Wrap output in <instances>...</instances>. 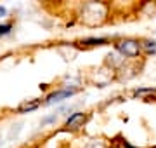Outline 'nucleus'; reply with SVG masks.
Returning a JSON list of instances; mask_svg holds the SVG:
<instances>
[{"label":"nucleus","instance_id":"1","mask_svg":"<svg viewBox=\"0 0 156 148\" xmlns=\"http://www.w3.org/2000/svg\"><path fill=\"white\" fill-rule=\"evenodd\" d=\"M108 17V6L102 2H89L83 4L80 11V21L87 26H97L102 24Z\"/></svg>","mask_w":156,"mask_h":148},{"label":"nucleus","instance_id":"2","mask_svg":"<svg viewBox=\"0 0 156 148\" xmlns=\"http://www.w3.org/2000/svg\"><path fill=\"white\" fill-rule=\"evenodd\" d=\"M116 51L123 57H137L142 52L140 49V42L135 39H123L116 44Z\"/></svg>","mask_w":156,"mask_h":148},{"label":"nucleus","instance_id":"3","mask_svg":"<svg viewBox=\"0 0 156 148\" xmlns=\"http://www.w3.org/2000/svg\"><path fill=\"white\" fill-rule=\"evenodd\" d=\"M76 92H78V89H69V87H66V89H59V91H54V92H50L49 96L45 98L44 105L45 106H49V105H54V103H61V101H64V99L73 98Z\"/></svg>","mask_w":156,"mask_h":148},{"label":"nucleus","instance_id":"4","mask_svg":"<svg viewBox=\"0 0 156 148\" xmlns=\"http://www.w3.org/2000/svg\"><path fill=\"white\" fill-rule=\"evenodd\" d=\"M87 122V115L83 112H75L66 119V127L68 129H80Z\"/></svg>","mask_w":156,"mask_h":148},{"label":"nucleus","instance_id":"5","mask_svg":"<svg viewBox=\"0 0 156 148\" xmlns=\"http://www.w3.org/2000/svg\"><path fill=\"white\" fill-rule=\"evenodd\" d=\"M40 105H42V101H38V99H26L17 106L16 112L17 113H30V112H35L37 108H40Z\"/></svg>","mask_w":156,"mask_h":148},{"label":"nucleus","instance_id":"6","mask_svg":"<svg viewBox=\"0 0 156 148\" xmlns=\"http://www.w3.org/2000/svg\"><path fill=\"white\" fill-rule=\"evenodd\" d=\"M134 96L140 98V99H144V98H156V89H153V87H140V89L134 91Z\"/></svg>","mask_w":156,"mask_h":148},{"label":"nucleus","instance_id":"7","mask_svg":"<svg viewBox=\"0 0 156 148\" xmlns=\"http://www.w3.org/2000/svg\"><path fill=\"white\" fill-rule=\"evenodd\" d=\"M140 49L147 54V56H151V54H156V40H151V39H146L140 42Z\"/></svg>","mask_w":156,"mask_h":148},{"label":"nucleus","instance_id":"8","mask_svg":"<svg viewBox=\"0 0 156 148\" xmlns=\"http://www.w3.org/2000/svg\"><path fill=\"white\" fill-rule=\"evenodd\" d=\"M23 131V122H17V124H12L9 132H7V141H14L17 136H19V132Z\"/></svg>","mask_w":156,"mask_h":148},{"label":"nucleus","instance_id":"9","mask_svg":"<svg viewBox=\"0 0 156 148\" xmlns=\"http://www.w3.org/2000/svg\"><path fill=\"white\" fill-rule=\"evenodd\" d=\"M82 44H85V46H89V47L104 46V44H108V39H102V37H99V39H95V37H89V39L82 40Z\"/></svg>","mask_w":156,"mask_h":148},{"label":"nucleus","instance_id":"10","mask_svg":"<svg viewBox=\"0 0 156 148\" xmlns=\"http://www.w3.org/2000/svg\"><path fill=\"white\" fill-rule=\"evenodd\" d=\"M57 117H59V113H52V115H49V117H45V119H42V122H40V124L42 125H47V124H52V122H56L57 120Z\"/></svg>","mask_w":156,"mask_h":148},{"label":"nucleus","instance_id":"11","mask_svg":"<svg viewBox=\"0 0 156 148\" xmlns=\"http://www.w3.org/2000/svg\"><path fill=\"white\" fill-rule=\"evenodd\" d=\"M85 148H108L102 141H90L85 145Z\"/></svg>","mask_w":156,"mask_h":148},{"label":"nucleus","instance_id":"12","mask_svg":"<svg viewBox=\"0 0 156 148\" xmlns=\"http://www.w3.org/2000/svg\"><path fill=\"white\" fill-rule=\"evenodd\" d=\"M5 14H7V9L4 6H0V17H4Z\"/></svg>","mask_w":156,"mask_h":148}]
</instances>
